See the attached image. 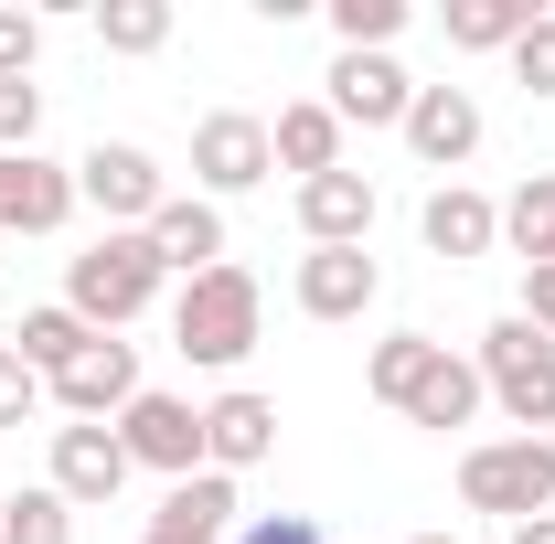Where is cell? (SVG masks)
Segmentation results:
<instances>
[{
	"label": "cell",
	"mask_w": 555,
	"mask_h": 544,
	"mask_svg": "<svg viewBox=\"0 0 555 544\" xmlns=\"http://www.w3.org/2000/svg\"><path fill=\"white\" fill-rule=\"evenodd\" d=\"M257 332H268V288H257V268H204L182 277V299H171V352L182 363H204V374H235L246 352H257Z\"/></svg>",
	"instance_id": "cell-1"
},
{
	"label": "cell",
	"mask_w": 555,
	"mask_h": 544,
	"mask_svg": "<svg viewBox=\"0 0 555 544\" xmlns=\"http://www.w3.org/2000/svg\"><path fill=\"white\" fill-rule=\"evenodd\" d=\"M160 277L171 268L150 257V235H96V246L65 268V310L86 321V332H129L139 310L160 299Z\"/></svg>",
	"instance_id": "cell-2"
},
{
	"label": "cell",
	"mask_w": 555,
	"mask_h": 544,
	"mask_svg": "<svg viewBox=\"0 0 555 544\" xmlns=\"http://www.w3.org/2000/svg\"><path fill=\"white\" fill-rule=\"evenodd\" d=\"M470 363H481V396L513 416V438H545V427H555V341L534 332L524 310H513V321H491Z\"/></svg>",
	"instance_id": "cell-3"
},
{
	"label": "cell",
	"mask_w": 555,
	"mask_h": 544,
	"mask_svg": "<svg viewBox=\"0 0 555 544\" xmlns=\"http://www.w3.org/2000/svg\"><path fill=\"white\" fill-rule=\"evenodd\" d=\"M460 502L491 523H534L555 513V438H481L460 459Z\"/></svg>",
	"instance_id": "cell-4"
},
{
	"label": "cell",
	"mask_w": 555,
	"mask_h": 544,
	"mask_svg": "<svg viewBox=\"0 0 555 544\" xmlns=\"http://www.w3.org/2000/svg\"><path fill=\"white\" fill-rule=\"evenodd\" d=\"M75 204L107 213V235H150V213L171 204V171H160L139 139H96V150L75 160Z\"/></svg>",
	"instance_id": "cell-5"
},
{
	"label": "cell",
	"mask_w": 555,
	"mask_h": 544,
	"mask_svg": "<svg viewBox=\"0 0 555 544\" xmlns=\"http://www.w3.org/2000/svg\"><path fill=\"white\" fill-rule=\"evenodd\" d=\"M268 171H278L268 118H246V107H214V118H193V193H204V204H235V193H257Z\"/></svg>",
	"instance_id": "cell-6"
},
{
	"label": "cell",
	"mask_w": 555,
	"mask_h": 544,
	"mask_svg": "<svg viewBox=\"0 0 555 544\" xmlns=\"http://www.w3.org/2000/svg\"><path fill=\"white\" fill-rule=\"evenodd\" d=\"M118 449H129V470L193 480V470H204V406H193V396H160V385H139L129 416H118Z\"/></svg>",
	"instance_id": "cell-7"
},
{
	"label": "cell",
	"mask_w": 555,
	"mask_h": 544,
	"mask_svg": "<svg viewBox=\"0 0 555 544\" xmlns=\"http://www.w3.org/2000/svg\"><path fill=\"white\" fill-rule=\"evenodd\" d=\"M43 396L65 406V427H118V416H129V396H139V352H129L118 332H107V341H86L65 374L43 385Z\"/></svg>",
	"instance_id": "cell-8"
},
{
	"label": "cell",
	"mask_w": 555,
	"mask_h": 544,
	"mask_svg": "<svg viewBox=\"0 0 555 544\" xmlns=\"http://www.w3.org/2000/svg\"><path fill=\"white\" fill-rule=\"evenodd\" d=\"M75 224V171L43 150H0V246L11 235H65Z\"/></svg>",
	"instance_id": "cell-9"
},
{
	"label": "cell",
	"mask_w": 555,
	"mask_h": 544,
	"mask_svg": "<svg viewBox=\"0 0 555 544\" xmlns=\"http://www.w3.org/2000/svg\"><path fill=\"white\" fill-rule=\"evenodd\" d=\"M288 299H299L310 321H363V310L385 299V257H374V246H310L299 277H288Z\"/></svg>",
	"instance_id": "cell-10"
},
{
	"label": "cell",
	"mask_w": 555,
	"mask_h": 544,
	"mask_svg": "<svg viewBox=\"0 0 555 544\" xmlns=\"http://www.w3.org/2000/svg\"><path fill=\"white\" fill-rule=\"evenodd\" d=\"M332 118L343 129H406V107H416V75L396 65V54H332Z\"/></svg>",
	"instance_id": "cell-11"
},
{
	"label": "cell",
	"mask_w": 555,
	"mask_h": 544,
	"mask_svg": "<svg viewBox=\"0 0 555 544\" xmlns=\"http://www.w3.org/2000/svg\"><path fill=\"white\" fill-rule=\"evenodd\" d=\"M257 459H278V406L257 396V385H224V396L204 406V470L246 480Z\"/></svg>",
	"instance_id": "cell-12"
},
{
	"label": "cell",
	"mask_w": 555,
	"mask_h": 544,
	"mask_svg": "<svg viewBox=\"0 0 555 544\" xmlns=\"http://www.w3.org/2000/svg\"><path fill=\"white\" fill-rule=\"evenodd\" d=\"M396 139H406L427 171H460V160L481 150V96H470V86H416V107H406Z\"/></svg>",
	"instance_id": "cell-13"
},
{
	"label": "cell",
	"mask_w": 555,
	"mask_h": 544,
	"mask_svg": "<svg viewBox=\"0 0 555 544\" xmlns=\"http://www.w3.org/2000/svg\"><path fill=\"white\" fill-rule=\"evenodd\" d=\"M416 235H427V257L470 268V257H491V246H502V204H491V193H470V182H438V193L416 204Z\"/></svg>",
	"instance_id": "cell-14"
},
{
	"label": "cell",
	"mask_w": 555,
	"mask_h": 544,
	"mask_svg": "<svg viewBox=\"0 0 555 544\" xmlns=\"http://www.w3.org/2000/svg\"><path fill=\"white\" fill-rule=\"evenodd\" d=\"M54 491H65L75 513H107V502L129 491V449H118V427H54Z\"/></svg>",
	"instance_id": "cell-15"
},
{
	"label": "cell",
	"mask_w": 555,
	"mask_h": 544,
	"mask_svg": "<svg viewBox=\"0 0 555 544\" xmlns=\"http://www.w3.org/2000/svg\"><path fill=\"white\" fill-rule=\"evenodd\" d=\"M374 182H363V171H321V182H299V235H310V246H374Z\"/></svg>",
	"instance_id": "cell-16"
},
{
	"label": "cell",
	"mask_w": 555,
	"mask_h": 544,
	"mask_svg": "<svg viewBox=\"0 0 555 544\" xmlns=\"http://www.w3.org/2000/svg\"><path fill=\"white\" fill-rule=\"evenodd\" d=\"M150 257H160L171 277L224 268V204H204V193H171V204L150 213Z\"/></svg>",
	"instance_id": "cell-17"
},
{
	"label": "cell",
	"mask_w": 555,
	"mask_h": 544,
	"mask_svg": "<svg viewBox=\"0 0 555 544\" xmlns=\"http://www.w3.org/2000/svg\"><path fill=\"white\" fill-rule=\"evenodd\" d=\"M268 150H278V171H299V182L343 171V118H332V96H288L268 118Z\"/></svg>",
	"instance_id": "cell-18"
},
{
	"label": "cell",
	"mask_w": 555,
	"mask_h": 544,
	"mask_svg": "<svg viewBox=\"0 0 555 544\" xmlns=\"http://www.w3.org/2000/svg\"><path fill=\"white\" fill-rule=\"evenodd\" d=\"M481 406H491V396H481V363L438 341V352H427V374H416V396H406V427H438V438H449V427H470Z\"/></svg>",
	"instance_id": "cell-19"
},
{
	"label": "cell",
	"mask_w": 555,
	"mask_h": 544,
	"mask_svg": "<svg viewBox=\"0 0 555 544\" xmlns=\"http://www.w3.org/2000/svg\"><path fill=\"white\" fill-rule=\"evenodd\" d=\"M150 523H160V534H193V544H224L235 523H246V502H235V480H224V470H193V480L160 491Z\"/></svg>",
	"instance_id": "cell-20"
},
{
	"label": "cell",
	"mask_w": 555,
	"mask_h": 544,
	"mask_svg": "<svg viewBox=\"0 0 555 544\" xmlns=\"http://www.w3.org/2000/svg\"><path fill=\"white\" fill-rule=\"evenodd\" d=\"M86 341H107V332H86V321H75L65 299H54V310H22V321H11V352H22V363H33L43 385L65 374V363H75V352H86Z\"/></svg>",
	"instance_id": "cell-21"
},
{
	"label": "cell",
	"mask_w": 555,
	"mask_h": 544,
	"mask_svg": "<svg viewBox=\"0 0 555 544\" xmlns=\"http://www.w3.org/2000/svg\"><path fill=\"white\" fill-rule=\"evenodd\" d=\"M502 246H513L524 268H555V171L513 182V204H502Z\"/></svg>",
	"instance_id": "cell-22"
},
{
	"label": "cell",
	"mask_w": 555,
	"mask_h": 544,
	"mask_svg": "<svg viewBox=\"0 0 555 544\" xmlns=\"http://www.w3.org/2000/svg\"><path fill=\"white\" fill-rule=\"evenodd\" d=\"M427 352H438V341H427V332H385V341H374V352H363V396H374V406H396V416H406L416 374H427Z\"/></svg>",
	"instance_id": "cell-23"
},
{
	"label": "cell",
	"mask_w": 555,
	"mask_h": 544,
	"mask_svg": "<svg viewBox=\"0 0 555 544\" xmlns=\"http://www.w3.org/2000/svg\"><path fill=\"white\" fill-rule=\"evenodd\" d=\"M534 22V0H449V43L460 54H513Z\"/></svg>",
	"instance_id": "cell-24"
},
{
	"label": "cell",
	"mask_w": 555,
	"mask_h": 544,
	"mask_svg": "<svg viewBox=\"0 0 555 544\" xmlns=\"http://www.w3.org/2000/svg\"><path fill=\"white\" fill-rule=\"evenodd\" d=\"M0 544H75V502L54 491V480L11 491V502H0Z\"/></svg>",
	"instance_id": "cell-25"
},
{
	"label": "cell",
	"mask_w": 555,
	"mask_h": 544,
	"mask_svg": "<svg viewBox=\"0 0 555 544\" xmlns=\"http://www.w3.org/2000/svg\"><path fill=\"white\" fill-rule=\"evenodd\" d=\"M96 43L107 54H160L171 43V0H96Z\"/></svg>",
	"instance_id": "cell-26"
},
{
	"label": "cell",
	"mask_w": 555,
	"mask_h": 544,
	"mask_svg": "<svg viewBox=\"0 0 555 544\" xmlns=\"http://www.w3.org/2000/svg\"><path fill=\"white\" fill-rule=\"evenodd\" d=\"M406 33V0H332V43L343 54H396Z\"/></svg>",
	"instance_id": "cell-27"
},
{
	"label": "cell",
	"mask_w": 555,
	"mask_h": 544,
	"mask_svg": "<svg viewBox=\"0 0 555 544\" xmlns=\"http://www.w3.org/2000/svg\"><path fill=\"white\" fill-rule=\"evenodd\" d=\"M513 86H524V96H555V11L524 22V43H513Z\"/></svg>",
	"instance_id": "cell-28"
},
{
	"label": "cell",
	"mask_w": 555,
	"mask_h": 544,
	"mask_svg": "<svg viewBox=\"0 0 555 544\" xmlns=\"http://www.w3.org/2000/svg\"><path fill=\"white\" fill-rule=\"evenodd\" d=\"M43 406H54V396H43V374H33V363L0 341V427H33Z\"/></svg>",
	"instance_id": "cell-29"
},
{
	"label": "cell",
	"mask_w": 555,
	"mask_h": 544,
	"mask_svg": "<svg viewBox=\"0 0 555 544\" xmlns=\"http://www.w3.org/2000/svg\"><path fill=\"white\" fill-rule=\"evenodd\" d=\"M33 65H43V22L0 0V86H22V75H33Z\"/></svg>",
	"instance_id": "cell-30"
},
{
	"label": "cell",
	"mask_w": 555,
	"mask_h": 544,
	"mask_svg": "<svg viewBox=\"0 0 555 544\" xmlns=\"http://www.w3.org/2000/svg\"><path fill=\"white\" fill-rule=\"evenodd\" d=\"M43 139V86L22 75V86H0V150H33Z\"/></svg>",
	"instance_id": "cell-31"
},
{
	"label": "cell",
	"mask_w": 555,
	"mask_h": 544,
	"mask_svg": "<svg viewBox=\"0 0 555 544\" xmlns=\"http://www.w3.org/2000/svg\"><path fill=\"white\" fill-rule=\"evenodd\" d=\"M235 544H321V523H310V513H246Z\"/></svg>",
	"instance_id": "cell-32"
},
{
	"label": "cell",
	"mask_w": 555,
	"mask_h": 544,
	"mask_svg": "<svg viewBox=\"0 0 555 544\" xmlns=\"http://www.w3.org/2000/svg\"><path fill=\"white\" fill-rule=\"evenodd\" d=\"M524 321L555 341V268H524Z\"/></svg>",
	"instance_id": "cell-33"
},
{
	"label": "cell",
	"mask_w": 555,
	"mask_h": 544,
	"mask_svg": "<svg viewBox=\"0 0 555 544\" xmlns=\"http://www.w3.org/2000/svg\"><path fill=\"white\" fill-rule=\"evenodd\" d=\"M513 544H555V513H534V523H513Z\"/></svg>",
	"instance_id": "cell-34"
},
{
	"label": "cell",
	"mask_w": 555,
	"mask_h": 544,
	"mask_svg": "<svg viewBox=\"0 0 555 544\" xmlns=\"http://www.w3.org/2000/svg\"><path fill=\"white\" fill-rule=\"evenodd\" d=\"M139 544H193V534H160V523H150V534H139Z\"/></svg>",
	"instance_id": "cell-35"
},
{
	"label": "cell",
	"mask_w": 555,
	"mask_h": 544,
	"mask_svg": "<svg viewBox=\"0 0 555 544\" xmlns=\"http://www.w3.org/2000/svg\"><path fill=\"white\" fill-rule=\"evenodd\" d=\"M416 544H449V534H416Z\"/></svg>",
	"instance_id": "cell-36"
},
{
	"label": "cell",
	"mask_w": 555,
	"mask_h": 544,
	"mask_svg": "<svg viewBox=\"0 0 555 544\" xmlns=\"http://www.w3.org/2000/svg\"><path fill=\"white\" fill-rule=\"evenodd\" d=\"M0 257H11V246H0Z\"/></svg>",
	"instance_id": "cell-37"
}]
</instances>
